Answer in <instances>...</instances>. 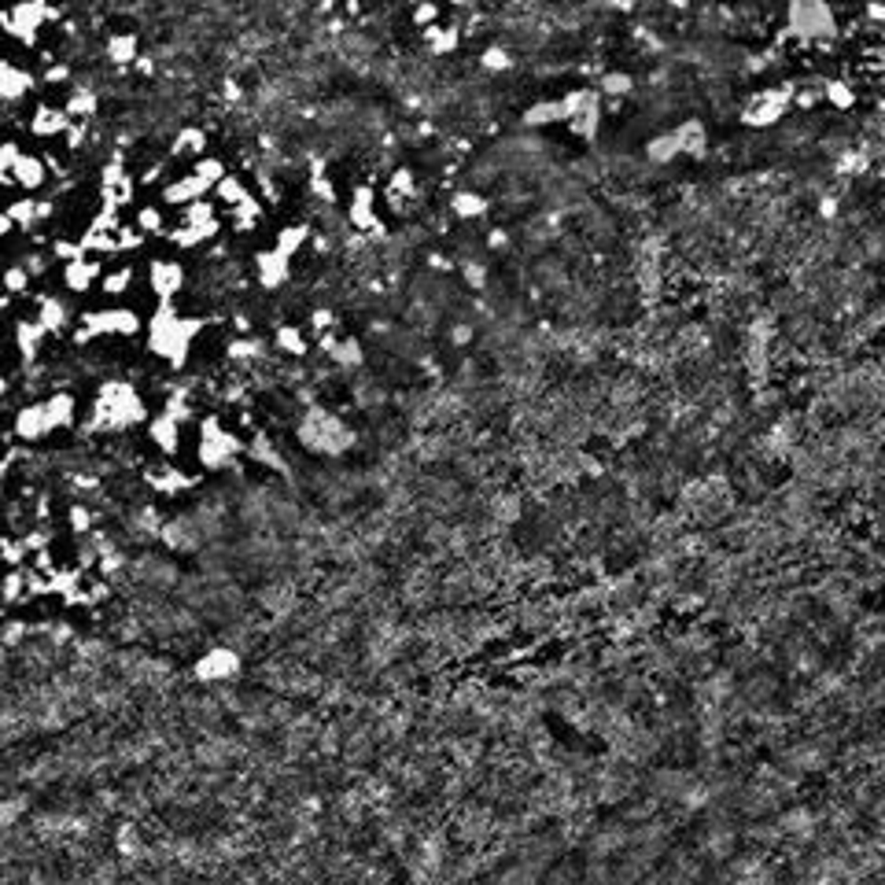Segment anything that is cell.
Listing matches in <instances>:
<instances>
[{"mask_svg":"<svg viewBox=\"0 0 885 885\" xmlns=\"http://www.w3.org/2000/svg\"><path fill=\"white\" fill-rule=\"evenodd\" d=\"M461 277H465V284H469V288H483L487 284V266L483 262H465L461 266Z\"/></svg>","mask_w":885,"mask_h":885,"instance_id":"47","label":"cell"},{"mask_svg":"<svg viewBox=\"0 0 885 885\" xmlns=\"http://www.w3.org/2000/svg\"><path fill=\"white\" fill-rule=\"evenodd\" d=\"M48 181H52V163H48V155L19 152V159L12 166V185L19 192H41Z\"/></svg>","mask_w":885,"mask_h":885,"instance_id":"18","label":"cell"},{"mask_svg":"<svg viewBox=\"0 0 885 885\" xmlns=\"http://www.w3.org/2000/svg\"><path fill=\"white\" fill-rule=\"evenodd\" d=\"M137 52H140L137 34H111V37L104 41V56H108V63H115V67H133V63H137Z\"/></svg>","mask_w":885,"mask_h":885,"instance_id":"31","label":"cell"},{"mask_svg":"<svg viewBox=\"0 0 885 885\" xmlns=\"http://www.w3.org/2000/svg\"><path fill=\"white\" fill-rule=\"evenodd\" d=\"M185 281H188V274H185L181 259H174V255H155L144 266V288L152 291L155 303H174L185 291Z\"/></svg>","mask_w":885,"mask_h":885,"instance_id":"6","label":"cell"},{"mask_svg":"<svg viewBox=\"0 0 885 885\" xmlns=\"http://www.w3.org/2000/svg\"><path fill=\"white\" fill-rule=\"evenodd\" d=\"M130 221H133V226H137L148 240H155V236L163 240L166 229H170V226H166V207H163V203H140V207L133 211Z\"/></svg>","mask_w":885,"mask_h":885,"instance_id":"29","label":"cell"},{"mask_svg":"<svg viewBox=\"0 0 885 885\" xmlns=\"http://www.w3.org/2000/svg\"><path fill=\"white\" fill-rule=\"evenodd\" d=\"M63 108L70 111V118H92L96 115V92L92 89H70L67 92V100H63Z\"/></svg>","mask_w":885,"mask_h":885,"instance_id":"40","label":"cell"},{"mask_svg":"<svg viewBox=\"0 0 885 885\" xmlns=\"http://www.w3.org/2000/svg\"><path fill=\"white\" fill-rule=\"evenodd\" d=\"M248 192H251V185L243 181L240 174H226V178H221V181L211 188V195L218 200V207H233V203H240Z\"/></svg>","mask_w":885,"mask_h":885,"instance_id":"36","label":"cell"},{"mask_svg":"<svg viewBox=\"0 0 885 885\" xmlns=\"http://www.w3.org/2000/svg\"><path fill=\"white\" fill-rule=\"evenodd\" d=\"M299 439L317 454H339V450H347L355 442V432L343 425L339 417H332L325 410H310L303 417V425H299Z\"/></svg>","mask_w":885,"mask_h":885,"instance_id":"5","label":"cell"},{"mask_svg":"<svg viewBox=\"0 0 885 885\" xmlns=\"http://www.w3.org/2000/svg\"><path fill=\"white\" fill-rule=\"evenodd\" d=\"M207 152V133L200 126H185L170 140V159H200Z\"/></svg>","mask_w":885,"mask_h":885,"instance_id":"30","label":"cell"},{"mask_svg":"<svg viewBox=\"0 0 885 885\" xmlns=\"http://www.w3.org/2000/svg\"><path fill=\"white\" fill-rule=\"evenodd\" d=\"M251 277H255V284H259L262 291H281V288L291 281V259H288L284 251H277L274 243H269V248L255 251V259H251Z\"/></svg>","mask_w":885,"mask_h":885,"instance_id":"11","label":"cell"},{"mask_svg":"<svg viewBox=\"0 0 885 885\" xmlns=\"http://www.w3.org/2000/svg\"><path fill=\"white\" fill-rule=\"evenodd\" d=\"M100 274H104V259L96 255H78L60 266V284L67 295H89L96 291V284H100Z\"/></svg>","mask_w":885,"mask_h":885,"instance_id":"13","label":"cell"},{"mask_svg":"<svg viewBox=\"0 0 885 885\" xmlns=\"http://www.w3.org/2000/svg\"><path fill=\"white\" fill-rule=\"evenodd\" d=\"M387 192H391V195H399V200H413V195H417V178H413V170H410V166L391 170V178H387Z\"/></svg>","mask_w":885,"mask_h":885,"instance_id":"42","label":"cell"},{"mask_svg":"<svg viewBox=\"0 0 885 885\" xmlns=\"http://www.w3.org/2000/svg\"><path fill=\"white\" fill-rule=\"evenodd\" d=\"M310 336H322V332H329V329H336L339 322H336V314L329 310V307H317V310H310Z\"/></svg>","mask_w":885,"mask_h":885,"instance_id":"44","label":"cell"},{"mask_svg":"<svg viewBox=\"0 0 885 885\" xmlns=\"http://www.w3.org/2000/svg\"><path fill=\"white\" fill-rule=\"evenodd\" d=\"M226 221H229V229L236 233V236H251L262 221H266V203L259 200L255 192H248L240 203H233V207H226Z\"/></svg>","mask_w":885,"mask_h":885,"instance_id":"23","label":"cell"},{"mask_svg":"<svg viewBox=\"0 0 885 885\" xmlns=\"http://www.w3.org/2000/svg\"><path fill=\"white\" fill-rule=\"evenodd\" d=\"M133 195H137V178L126 170V163L122 159L104 163V170H100V200H104V207L126 211L133 203Z\"/></svg>","mask_w":885,"mask_h":885,"instance_id":"9","label":"cell"},{"mask_svg":"<svg viewBox=\"0 0 885 885\" xmlns=\"http://www.w3.org/2000/svg\"><path fill=\"white\" fill-rule=\"evenodd\" d=\"M450 211H454L458 221H473V218L487 214V200L480 192H454L450 195Z\"/></svg>","mask_w":885,"mask_h":885,"instance_id":"37","label":"cell"},{"mask_svg":"<svg viewBox=\"0 0 885 885\" xmlns=\"http://www.w3.org/2000/svg\"><path fill=\"white\" fill-rule=\"evenodd\" d=\"M144 322L148 317L137 307L108 303V307L78 314V325L70 329V336H74L78 347H85V343H92V339H133V336L144 332Z\"/></svg>","mask_w":885,"mask_h":885,"instance_id":"4","label":"cell"},{"mask_svg":"<svg viewBox=\"0 0 885 885\" xmlns=\"http://www.w3.org/2000/svg\"><path fill=\"white\" fill-rule=\"evenodd\" d=\"M0 343H4V329H0Z\"/></svg>","mask_w":885,"mask_h":885,"instance_id":"55","label":"cell"},{"mask_svg":"<svg viewBox=\"0 0 885 885\" xmlns=\"http://www.w3.org/2000/svg\"><path fill=\"white\" fill-rule=\"evenodd\" d=\"M34 317L44 325L48 336H63L74 329V307H70L67 295H56V291L34 295Z\"/></svg>","mask_w":885,"mask_h":885,"instance_id":"14","label":"cell"},{"mask_svg":"<svg viewBox=\"0 0 885 885\" xmlns=\"http://www.w3.org/2000/svg\"><path fill=\"white\" fill-rule=\"evenodd\" d=\"M137 288V269L130 266V262H115V266H104V274H100V284H96V291L104 295V299H111V303H118V299H126V295Z\"/></svg>","mask_w":885,"mask_h":885,"instance_id":"24","label":"cell"},{"mask_svg":"<svg viewBox=\"0 0 885 885\" xmlns=\"http://www.w3.org/2000/svg\"><path fill=\"white\" fill-rule=\"evenodd\" d=\"M22 638H27V620H0V642H4L8 650L19 646Z\"/></svg>","mask_w":885,"mask_h":885,"instance_id":"45","label":"cell"},{"mask_svg":"<svg viewBox=\"0 0 885 885\" xmlns=\"http://www.w3.org/2000/svg\"><path fill=\"white\" fill-rule=\"evenodd\" d=\"M44 410H48V421H52V432L60 435V432H70V428H78V421H82V403H78V395L74 391H67V387H56L52 395H44Z\"/></svg>","mask_w":885,"mask_h":885,"instance_id":"22","label":"cell"},{"mask_svg":"<svg viewBox=\"0 0 885 885\" xmlns=\"http://www.w3.org/2000/svg\"><path fill=\"white\" fill-rule=\"evenodd\" d=\"M144 480H148V487H152L155 495L178 498V495H185V490H192L195 483H200V473H185V469H178V465H159V469H148Z\"/></svg>","mask_w":885,"mask_h":885,"instance_id":"21","label":"cell"},{"mask_svg":"<svg viewBox=\"0 0 885 885\" xmlns=\"http://www.w3.org/2000/svg\"><path fill=\"white\" fill-rule=\"evenodd\" d=\"M454 4H469V0H454Z\"/></svg>","mask_w":885,"mask_h":885,"instance_id":"54","label":"cell"},{"mask_svg":"<svg viewBox=\"0 0 885 885\" xmlns=\"http://www.w3.org/2000/svg\"><path fill=\"white\" fill-rule=\"evenodd\" d=\"M8 336H12V347H15V355H19L22 365L37 362L41 351H44V339H48V332H44V325L37 322V317H19Z\"/></svg>","mask_w":885,"mask_h":885,"instance_id":"19","label":"cell"},{"mask_svg":"<svg viewBox=\"0 0 885 885\" xmlns=\"http://www.w3.org/2000/svg\"><path fill=\"white\" fill-rule=\"evenodd\" d=\"M377 188L373 185H355L351 188V200H347V221L351 229L358 233H384V221H380V211H377Z\"/></svg>","mask_w":885,"mask_h":885,"instance_id":"15","label":"cell"},{"mask_svg":"<svg viewBox=\"0 0 885 885\" xmlns=\"http://www.w3.org/2000/svg\"><path fill=\"white\" fill-rule=\"evenodd\" d=\"M310 192H314L322 203H336V188H332V181L322 174V170H317V174L310 178Z\"/></svg>","mask_w":885,"mask_h":885,"instance_id":"46","label":"cell"},{"mask_svg":"<svg viewBox=\"0 0 885 885\" xmlns=\"http://www.w3.org/2000/svg\"><path fill=\"white\" fill-rule=\"evenodd\" d=\"M44 82H48V85H60V82H67V67H52V70H44Z\"/></svg>","mask_w":885,"mask_h":885,"instance_id":"51","label":"cell"},{"mask_svg":"<svg viewBox=\"0 0 885 885\" xmlns=\"http://www.w3.org/2000/svg\"><path fill=\"white\" fill-rule=\"evenodd\" d=\"M48 255H52V262H70V259H78V255H85L82 251V240H74V236H67V233H56L52 240H48Z\"/></svg>","mask_w":885,"mask_h":885,"instance_id":"41","label":"cell"},{"mask_svg":"<svg viewBox=\"0 0 885 885\" xmlns=\"http://www.w3.org/2000/svg\"><path fill=\"white\" fill-rule=\"evenodd\" d=\"M48 19H56V12L44 0H19L12 12H4V30L22 44H37V30Z\"/></svg>","mask_w":885,"mask_h":885,"instance_id":"7","label":"cell"},{"mask_svg":"<svg viewBox=\"0 0 885 885\" xmlns=\"http://www.w3.org/2000/svg\"><path fill=\"white\" fill-rule=\"evenodd\" d=\"M207 322L200 314H181L174 303H159L144 322V347L170 369H185L195 339L203 336Z\"/></svg>","mask_w":885,"mask_h":885,"instance_id":"1","label":"cell"},{"mask_svg":"<svg viewBox=\"0 0 885 885\" xmlns=\"http://www.w3.org/2000/svg\"><path fill=\"white\" fill-rule=\"evenodd\" d=\"M226 355H229L233 362H240V365H248V362H259V358L266 355V343H262L259 336H251V332H240V336H233V339L226 343Z\"/></svg>","mask_w":885,"mask_h":885,"instance_id":"33","label":"cell"},{"mask_svg":"<svg viewBox=\"0 0 885 885\" xmlns=\"http://www.w3.org/2000/svg\"><path fill=\"white\" fill-rule=\"evenodd\" d=\"M52 421H48V410H44V399H34L27 406L12 410V439L27 442V447H34V442H44L52 439Z\"/></svg>","mask_w":885,"mask_h":885,"instance_id":"10","label":"cell"},{"mask_svg":"<svg viewBox=\"0 0 885 885\" xmlns=\"http://www.w3.org/2000/svg\"><path fill=\"white\" fill-rule=\"evenodd\" d=\"M425 41L435 56H447L458 48V27H439V22H432V27H425Z\"/></svg>","mask_w":885,"mask_h":885,"instance_id":"39","label":"cell"},{"mask_svg":"<svg viewBox=\"0 0 885 885\" xmlns=\"http://www.w3.org/2000/svg\"><path fill=\"white\" fill-rule=\"evenodd\" d=\"M22 602H30V579H27V564L15 569H0V605L15 609Z\"/></svg>","mask_w":885,"mask_h":885,"instance_id":"27","label":"cell"},{"mask_svg":"<svg viewBox=\"0 0 885 885\" xmlns=\"http://www.w3.org/2000/svg\"><path fill=\"white\" fill-rule=\"evenodd\" d=\"M34 274L27 266H22L19 259H12V262H0V288H4L12 299H27L30 295V288H34Z\"/></svg>","mask_w":885,"mask_h":885,"instance_id":"28","label":"cell"},{"mask_svg":"<svg viewBox=\"0 0 885 885\" xmlns=\"http://www.w3.org/2000/svg\"><path fill=\"white\" fill-rule=\"evenodd\" d=\"M314 240V233H310V226H303V221H291V226H281L277 229V236H274V248L277 251H284L288 259H295L299 255L307 243Z\"/></svg>","mask_w":885,"mask_h":885,"instance_id":"32","label":"cell"},{"mask_svg":"<svg viewBox=\"0 0 885 885\" xmlns=\"http://www.w3.org/2000/svg\"><path fill=\"white\" fill-rule=\"evenodd\" d=\"M192 170H195V174H200L203 181H211V185H218L221 178H226L229 174V166H226V159H218V155H200V159H192Z\"/></svg>","mask_w":885,"mask_h":885,"instance_id":"43","label":"cell"},{"mask_svg":"<svg viewBox=\"0 0 885 885\" xmlns=\"http://www.w3.org/2000/svg\"><path fill=\"white\" fill-rule=\"evenodd\" d=\"M428 266H432V269H439V274H447V269H450V262L442 259V255H428Z\"/></svg>","mask_w":885,"mask_h":885,"instance_id":"53","label":"cell"},{"mask_svg":"<svg viewBox=\"0 0 885 885\" xmlns=\"http://www.w3.org/2000/svg\"><path fill=\"white\" fill-rule=\"evenodd\" d=\"M450 339H454V343H469V339H473V329H469V325H454Z\"/></svg>","mask_w":885,"mask_h":885,"instance_id":"52","label":"cell"},{"mask_svg":"<svg viewBox=\"0 0 885 885\" xmlns=\"http://www.w3.org/2000/svg\"><path fill=\"white\" fill-rule=\"evenodd\" d=\"M195 465L203 473H229L233 465L248 454V442H243L240 432H233L221 413H203L195 421Z\"/></svg>","mask_w":885,"mask_h":885,"instance_id":"3","label":"cell"},{"mask_svg":"<svg viewBox=\"0 0 885 885\" xmlns=\"http://www.w3.org/2000/svg\"><path fill=\"white\" fill-rule=\"evenodd\" d=\"M413 22H417V27H432V22H439V8L432 4V0H425V4H417L413 8Z\"/></svg>","mask_w":885,"mask_h":885,"instance_id":"48","label":"cell"},{"mask_svg":"<svg viewBox=\"0 0 885 885\" xmlns=\"http://www.w3.org/2000/svg\"><path fill=\"white\" fill-rule=\"evenodd\" d=\"M329 358H332L339 369H358V365L365 362V347H362L358 336H339L336 347L329 351Z\"/></svg>","mask_w":885,"mask_h":885,"instance_id":"35","label":"cell"},{"mask_svg":"<svg viewBox=\"0 0 885 885\" xmlns=\"http://www.w3.org/2000/svg\"><path fill=\"white\" fill-rule=\"evenodd\" d=\"M70 111L63 108V104H37L34 111H30V122H27V130H30V137H37V140H60L63 133H67V126H70Z\"/></svg>","mask_w":885,"mask_h":885,"instance_id":"20","label":"cell"},{"mask_svg":"<svg viewBox=\"0 0 885 885\" xmlns=\"http://www.w3.org/2000/svg\"><path fill=\"white\" fill-rule=\"evenodd\" d=\"M144 432H148V442H152V447H155L166 461L181 454V442H185V421H178V417L170 413V410H159V413L148 417Z\"/></svg>","mask_w":885,"mask_h":885,"instance_id":"12","label":"cell"},{"mask_svg":"<svg viewBox=\"0 0 885 885\" xmlns=\"http://www.w3.org/2000/svg\"><path fill=\"white\" fill-rule=\"evenodd\" d=\"M211 181H203L195 170H188V174H181V178H170L163 188H159V203L166 207V211H181V207H188V203H195V200H203V195H211Z\"/></svg>","mask_w":885,"mask_h":885,"instance_id":"16","label":"cell"},{"mask_svg":"<svg viewBox=\"0 0 885 885\" xmlns=\"http://www.w3.org/2000/svg\"><path fill=\"white\" fill-rule=\"evenodd\" d=\"M483 67H487V70H506V67H509V56L502 52V48H487V52H483Z\"/></svg>","mask_w":885,"mask_h":885,"instance_id":"49","label":"cell"},{"mask_svg":"<svg viewBox=\"0 0 885 885\" xmlns=\"http://www.w3.org/2000/svg\"><path fill=\"white\" fill-rule=\"evenodd\" d=\"M221 226H226V214L214 218V221H178L174 229H166V243L174 251H195L203 248V243H211L214 236H221Z\"/></svg>","mask_w":885,"mask_h":885,"instance_id":"17","label":"cell"},{"mask_svg":"<svg viewBox=\"0 0 885 885\" xmlns=\"http://www.w3.org/2000/svg\"><path fill=\"white\" fill-rule=\"evenodd\" d=\"M34 74L27 70V67H15V63H8V60H0V100L4 104H19L22 96H30L34 92Z\"/></svg>","mask_w":885,"mask_h":885,"instance_id":"25","label":"cell"},{"mask_svg":"<svg viewBox=\"0 0 885 885\" xmlns=\"http://www.w3.org/2000/svg\"><path fill=\"white\" fill-rule=\"evenodd\" d=\"M63 524H67L70 538H85V535L92 531V524H96V513H92L85 502H67V509H63Z\"/></svg>","mask_w":885,"mask_h":885,"instance_id":"34","label":"cell"},{"mask_svg":"<svg viewBox=\"0 0 885 885\" xmlns=\"http://www.w3.org/2000/svg\"><path fill=\"white\" fill-rule=\"evenodd\" d=\"M506 243H509V236H506L502 229H490V233H487V248H490V251H502Z\"/></svg>","mask_w":885,"mask_h":885,"instance_id":"50","label":"cell"},{"mask_svg":"<svg viewBox=\"0 0 885 885\" xmlns=\"http://www.w3.org/2000/svg\"><path fill=\"white\" fill-rule=\"evenodd\" d=\"M240 668H243V660H240L236 650L211 646L207 653H200L192 660V679L195 682H229V679L240 675Z\"/></svg>","mask_w":885,"mask_h":885,"instance_id":"8","label":"cell"},{"mask_svg":"<svg viewBox=\"0 0 885 885\" xmlns=\"http://www.w3.org/2000/svg\"><path fill=\"white\" fill-rule=\"evenodd\" d=\"M274 347H277V355H284V358H307L310 347H314V336H310L303 325L284 322V325L274 329Z\"/></svg>","mask_w":885,"mask_h":885,"instance_id":"26","label":"cell"},{"mask_svg":"<svg viewBox=\"0 0 885 885\" xmlns=\"http://www.w3.org/2000/svg\"><path fill=\"white\" fill-rule=\"evenodd\" d=\"M152 410H148L140 387L130 380H104L92 391V403L85 413V428L92 435H118V432H133L144 428Z\"/></svg>","mask_w":885,"mask_h":885,"instance_id":"2","label":"cell"},{"mask_svg":"<svg viewBox=\"0 0 885 885\" xmlns=\"http://www.w3.org/2000/svg\"><path fill=\"white\" fill-rule=\"evenodd\" d=\"M148 243V236L133 226V221H118V229H115V255H133V251H140Z\"/></svg>","mask_w":885,"mask_h":885,"instance_id":"38","label":"cell"}]
</instances>
